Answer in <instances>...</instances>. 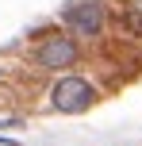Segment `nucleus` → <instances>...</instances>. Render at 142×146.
<instances>
[{"label":"nucleus","instance_id":"f257e3e1","mask_svg":"<svg viewBox=\"0 0 142 146\" xmlns=\"http://www.w3.org/2000/svg\"><path fill=\"white\" fill-rule=\"evenodd\" d=\"M50 104L65 115H77V111H89L96 104V88L85 77H61L58 85L50 88Z\"/></svg>","mask_w":142,"mask_h":146},{"label":"nucleus","instance_id":"f03ea898","mask_svg":"<svg viewBox=\"0 0 142 146\" xmlns=\"http://www.w3.org/2000/svg\"><path fill=\"white\" fill-rule=\"evenodd\" d=\"M77 42L69 35H50V38H42V46L35 50V62H38V69H69L77 62Z\"/></svg>","mask_w":142,"mask_h":146},{"label":"nucleus","instance_id":"7ed1b4c3","mask_svg":"<svg viewBox=\"0 0 142 146\" xmlns=\"http://www.w3.org/2000/svg\"><path fill=\"white\" fill-rule=\"evenodd\" d=\"M65 23L73 27V35H100V27H104V4H96V0H77V4L65 8Z\"/></svg>","mask_w":142,"mask_h":146}]
</instances>
